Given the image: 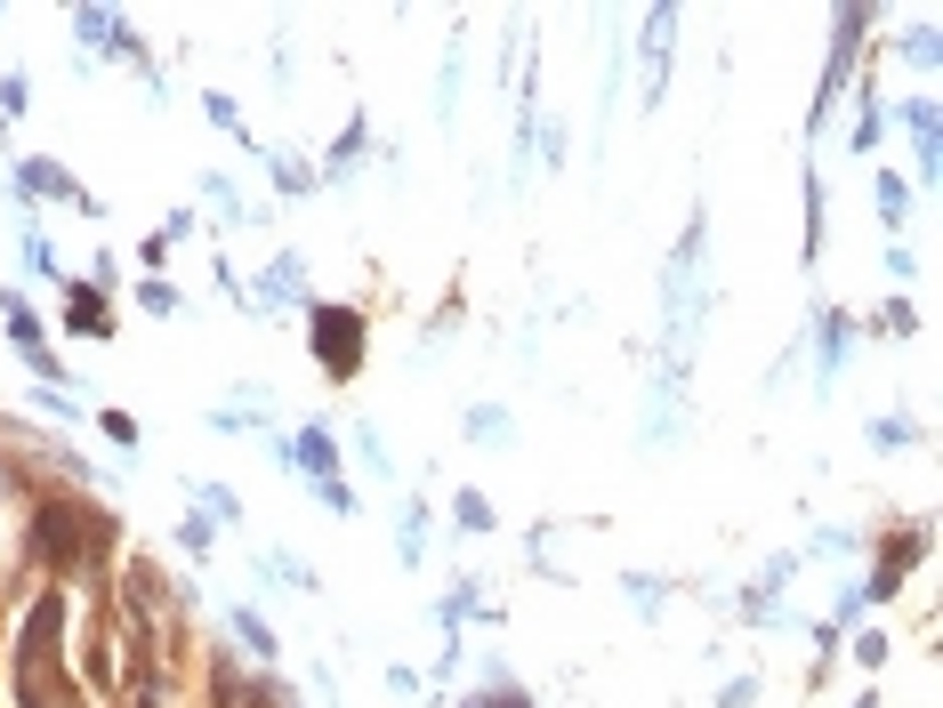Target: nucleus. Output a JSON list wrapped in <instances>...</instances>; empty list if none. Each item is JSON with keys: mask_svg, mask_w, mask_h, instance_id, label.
<instances>
[{"mask_svg": "<svg viewBox=\"0 0 943 708\" xmlns=\"http://www.w3.org/2000/svg\"><path fill=\"white\" fill-rule=\"evenodd\" d=\"M81 539H89V524H81L73 508H49V515H40V556H57V564H81V556H89Z\"/></svg>", "mask_w": 943, "mask_h": 708, "instance_id": "nucleus-1", "label": "nucleus"}]
</instances>
